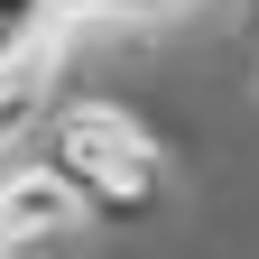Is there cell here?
<instances>
[{
	"label": "cell",
	"instance_id": "1",
	"mask_svg": "<svg viewBox=\"0 0 259 259\" xmlns=\"http://www.w3.org/2000/svg\"><path fill=\"white\" fill-rule=\"evenodd\" d=\"M19 157H37V167L83 204V222H120V213L157 204V176H167L157 139H148L130 111H111V102L37 111V120H28V139H19Z\"/></svg>",
	"mask_w": 259,
	"mask_h": 259
},
{
	"label": "cell",
	"instance_id": "2",
	"mask_svg": "<svg viewBox=\"0 0 259 259\" xmlns=\"http://www.w3.org/2000/svg\"><path fill=\"white\" fill-rule=\"evenodd\" d=\"M0 232H10L19 250H37V241H83V204L37 167V157H10V176H0Z\"/></svg>",
	"mask_w": 259,
	"mask_h": 259
},
{
	"label": "cell",
	"instance_id": "3",
	"mask_svg": "<svg viewBox=\"0 0 259 259\" xmlns=\"http://www.w3.org/2000/svg\"><path fill=\"white\" fill-rule=\"evenodd\" d=\"M0 259H19V241H10V232H0Z\"/></svg>",
	"mask_w": 259,
	"mask_h": 259
}]
</instances>
